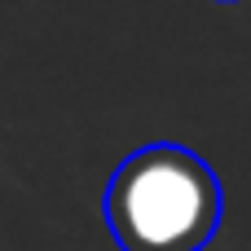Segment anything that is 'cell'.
I'll return each instance as SVG.
<instances>
[{"mask_svg":"<svg viewBox=\"0 0 251 251\" xmlns=\"http://www.w3.org/2000/svg\"><path fill=\"white\" fill-rule=\"evenodd\" d=\"M106 225L124 251H199L221 225L216 172L181 146H146L106 190Z\"/></svg>","mask_w":251,"mask_h":251,"instance_id":"obj_1","label":"cell"}]
</instances>
